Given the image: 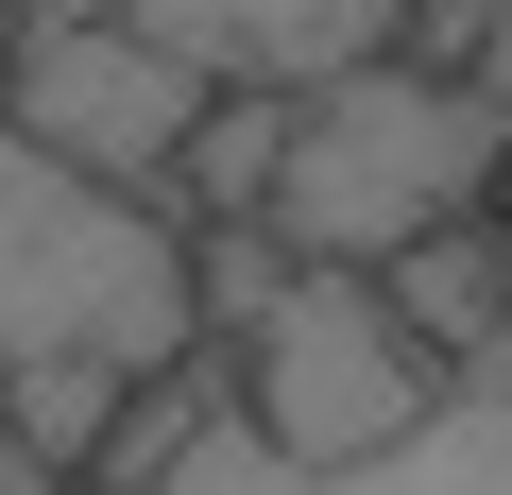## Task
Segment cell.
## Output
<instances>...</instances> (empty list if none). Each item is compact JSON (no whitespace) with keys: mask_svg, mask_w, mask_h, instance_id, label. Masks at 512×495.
Listing matches in <instances>:
<instances>
[{"mask_svg":"<svg viewBox=\"0 0 512 495\" xmlns=\"http://www.w3.org/2000/svg\"><path fill=\"white\" fill-rule=\"evenodd\" d=\"M205 308V222L171 188H120L86 154H52L18 103H0V410L35 444L103 461L120 393L154 359H188Z\"/></svg>","mask_w":512,"mask_h":495,"instance_id":"obj_1","label":"cell"},{"mask_svg":"<svg viewBox=\"0 0 512 495\" xmlns=\"http://www.w3.org/2000/svg\"><path fill=\"white\" fill-rule=\"evenodd\" d=\"M495 171H512V103L478 86V69H444V52H359V69H325V86H291V154H274V239L291 257H410V239H444V222H478L495 205Z\"/></svg>","mask_w":512,"mask_h":495,"instance_id":"obj_2","label":"cell"},{"mask_svg":"<svg viewBox=\"0 0 512 495\" xmlns=\"http://www.w3.org/2000/svg\"><path fill=\"white\" fill-rule=\"evenodd\" d=\"M222 342H239V393L274 410V444H291L308 478H376V444L461 376V359L410 325V291L359 274V257H291Z\"/></svg>","mask_w":512,"mask_h":495,"instance_id":"obj_3","label":"cell"},{"mask_svg":"<svg viewBox=\"0 0 512 495\" xmlns=\"http://www.w3.org/2000/svg\"><path fill=\"white\" fill-rule=\"evenodd\" d=\"M0 103H18L52 154L120 171V188H171L188 120L222 103V69H188L137 0H18V52H0Z\"/></svg>","mask_w":512,"mask_h":495,"instance_id":"obj_4","label":"cell"},{"mask_svg":"<svg viewBox=\"0 0 512 495\" xmlns=\"http://www.w3.org/2000/svg\"><path fill=\"white\" fill-rule=\"evenodd\" d=\"M137 18L188 69H222V86H325V69L410 35V0H137Z\"/></svg>","mask_w":512,"mask_h":495,"instance_id":"obj_5","label":"cell"},{"mask_svg":"<svg viewBox=\"0 0 512 495\" xmlns=\"http://www.w3.org/2000/svg\"><path fill=\"white\" fill-rule=\"evenodd\" d=\"M495 478H512V376H444L376 444V495H495Z\"/></svg>","mask_w":512,"mask_h":495,"instance_id":"obj_6","label":"cell"},{"mask_svg":"<svg viewBox=\"0 0 512 495\" xmlns=\"http://www.w3.org/2000/svg\"><path fill=\"white\" fill-rule=\"evenodd\" d=\"M0 52H18V0H0Z\"/></svg>","mask_w":512,"mask_h":495,"instance_id":"obj_7","label":"cell"}]
</instances>
